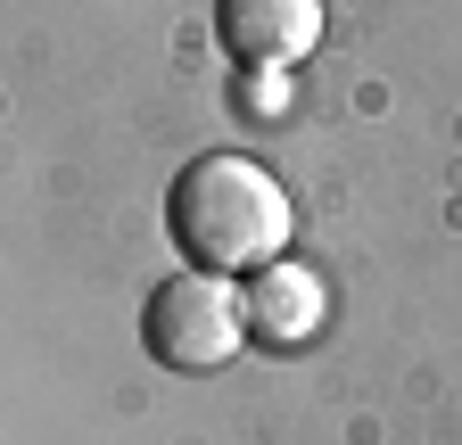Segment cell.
Segmentation results:
<instances>
[{
  "mask_svg": "<svg viewBox=\"0 0 462 445\" xmlns=\"http://www.w3.org/2000/svg\"><path fill=\"white\" fill-rule=\"evenodd\" d=\"M165 232L199 272H264L289 248V190L256 157H190L165 190Z\"/></svg>",
  "mask_w": 462,
  "mask_h": 445,
  "instance_id": "obj_1",
  "label": "cell"
},
{
  "mask_svg": "<svg viewBox=\"0 0 462 445\" xmlns=\"http://www.w3.org/2000/svg\"><path fill=\"white\" fill-rule=\"evenodd\" d=\"M141 339H149V355H157L165 371H215V363L240 355V339H248V305H240V289H231L223 272L182 264V272H165V281L149 289V305H141Z\"/></svg>",
  "mask_w": 462,
  "mask_h": 445,
  "instance_id": "obj_2",
  "label": "cell"
},
{
  "mask_svg": "<svg viewBox=\"0 0 462 445\" xmlns=\"http://www.w3.org/2000/svg\"><path fill=\"white\" fill-rule=\"evenodd\" d=\"M215 41L240 75H281L322 41V0H215Z\"/></svg>",
  "mask_w": 462,
  "mask_h": 445,
  "instance_id": "obj_3",
  "label": "cell"
},
{
  "mask_svg": "<svg viewBox=\"0 0 462 445\" xmlns=\"http://www.w3.org/2000/svg\"><path fill=\"white\" fill-rule=\"evenodd\" d=\"M240 305H248V339L256 347H306L322 330V281L306 264H289V256L264 264V272H248Z\"/></svg>",
  "mask_w": 462,
  "mask_h": 445,
  "instance_id": "obj_4",
  "label": "cell"
}]
</instances>
